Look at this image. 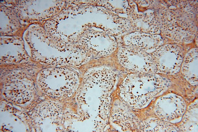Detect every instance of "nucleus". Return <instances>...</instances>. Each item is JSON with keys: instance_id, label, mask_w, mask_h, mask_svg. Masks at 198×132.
<instances>
[{"instance_id": "obj_1", "label": "nucleus", "mask_w": 198, "mask_h": 132, "mask_svg": "<svg viewBox=\"0 0 198 132\" xmlns=\"http://www.w3.org/2000/svg\"><path fill=\"white\" fill-rule=\"evenodd\" d=\"M178 44L171 42L164 44L150 53L156 69L168 74L179 71L186 53Z\"/></svg>"}, {"instance_id": "obj_2", "label": "nucleus", "mask_w": 198, "mask_h": 132, "mask_svg": "<svg viewBox=\"0 0 198 132\" xmlns=\"http://www.w3.org/2000/svg\"><path fill=\"white\" fill-rule=\"evenodd\" d=\"M167 84L159 76H132L126 83V93L128 96L136 97L150 94L149 93L150 92L155 94L163 90Z\"/></svg>"}, {"instance_id": "obj_3", "label": "nucleus", "mask_w": 198, "mask_h": 132, "mask_svg": "<svg viewBox=\"0 0 198 132\" xmlns=\"http://www.w3.org/2000/svg\"><path fill=\"white\" fill-rule=\"evenodd\" d=\"M123 60L129 69L135 72H154L156 68L150 53L139 48L127 46L123 49Z\"/></svg>"}, {"instance_id": "obj_4", "label": "nucleus", "mask_w": 198, "mask_h": 132, "mask_svg": "<svg viewBox=\"0 0 198 132\" xmlns=\"http://www.w3.org/2000/svg\"><path fill=\"white\" fill-rule=\"evenodd\" d=\"M128 45L134 46L147 53H152L164 44L170 42L160 34L135 33L128 36Z\"/></svg>"}, {"instance_id": "obj_5", "label": "nucleus", "mask_w": 198, "mask_h": 132, "mask_svg": "<svg viewBox=\"0 0 198 132\" xmlns=\"http://www.w3.org/2000/svg\"><path fill=\"white\" fill-rule=\"evenodd\" d=\"M198 48L193 47L185 53L181 65L184 76L192 83L197 82Z\"/></svg>"}]
</instances>
